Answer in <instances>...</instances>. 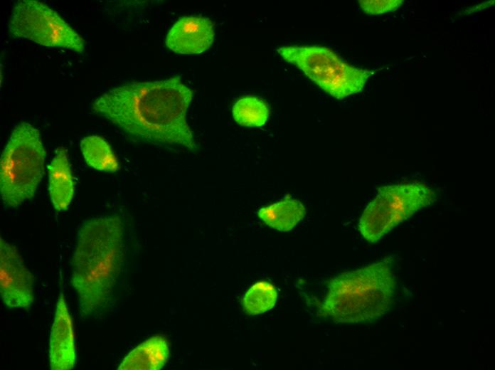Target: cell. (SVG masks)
Masks as SVG:
<instances>
[{
    "label": "cell",
    "mask_w": 495,
    "mask_h": 370,
    "mask_svg": "<svg viewBox=\"0 0 495 370\" xmlns=\"http://www.w3.org/2000/svg\"><path fill=\"white\" fill-rule=\"evenodd\" d=\"M193 96L179 77L130 82L99 96L92 110L137 139L195 152L198 147L186 120Z\"/></svg>",
    "instance_id": "6da1fadb"
},
{
    "label": "cell",
    "mask_w": 495,
    "mask_h": 370,
    "mask_svg": "<svg viewBox=\"0 0 495 370\" xmlns=\"http://www.w3.org/2000/svg\"><path fill=\"white\" fill-rule=\"evenodd\" d=\"M123 233L121 219L111 215L89 218L78 230L70 282L82 317L107 305L122 260Z\"/></svg>",
    "instance_id": "7a4b0ae2"
},
{
    "label": "cell",
    "mask_w": 495,
    "mask_h": 370,
    "mask_svg": "<svg viewBox=\"0 0 495 370\" xmlns=\"http://www.w3.org/2000/svg\"><path fill=\"white\" fill-rule=\"evenodd\" d=\"M391 264L388 258L331 279L321 315L340 324L372 322L385 315L396 287Z\"/></svg>",
    "instance_id": "3957f363"
},
{
    "label": "cell",
    "mask_w": 495,
    "mask_h": 370,
    "mask_svg": "<svg viewBox=\"0 0 495 370\" xmlns=\"http://www.w3.org/2000/svg\"><path fill=\"white\" fill-rule=\"evenodd\" d=\"M46 151L39 131L28 122L13 130L0 159L4 204L16 208L33 198L44 174Z\"/></svg>",
    "instance_id": "277c9868"
},
{
    "label": "cell",
    "mask_w": 495,
    "mask_h": 370,
    "mask_svg": "<svg viewBox=\"0 0 495 370\" xmlns=\"http://www.w3.org/2000/svg\"><path fill=\"white\" fill-rule=\"evenodd\" d=\"M277 53L329 95L343 100L361 92L373 70L354 67L320 46H282Z\"/></svg>",
    "instance_id": "5b68a950"
},
{
    "label": "cell",
    "mask_w": 495,
    "mask_h": 370,
    "mask_svg": "<svg viewBox=\"0 0 495 370\" xmlns=\"http://www.w3.org/2000/svg\"><path fill=\"white\" fill-rule=\"evenodd\" d=\"M436 197L432 189L420 182L381 186L364 209L358 231L365 240L376 243L400 223L432 204Z\"/></svg>",
    "instance_id": "8992f818"
},
{
    "label": "cell",
    "mask_w": 495,
    "mask_h": 370,
    "mask_svg": "<svg viewBox=\"0 0 495 370\" xmlns=\"http://www.w3.org/2000/svg\"><path fill=\"white\" fill-rule=\"evenodd\" d=\"M14 38L28 39L46 47L61 48L82 53L84 41L55 11L36 0H21L14 5L9 23Z\"/></svg>",
    "instance_id": "52a82bcc"
},
{
    "label": "cell",
    "mask_w": 495,
    "mask_h": 370,
    "mask_svg": "<svg viewBox=\"0 0 495 370\" xmlns=\"http://www.w3.org/2000/svg\"><path fill=\"white\" fill-rule=\"evenodd\" d=\"M0 294L10 309L29 308L34 300L33 278L16 248L0 238Z\"/></svg>",
    "instance_id": "ba28073f"
},
{
    "label": "cell",
    "mask_w": 495,
    "mask_h": 370,
    "mask_svg": "<svg viewBox=\"0 0 495 370\" xmlns=\"http://www.w3.org/2000/svg\"><path fill=\"white\" fill-rule=\"evenodd\" d=\"M214 24L202 16L181 17L171 28L166 38V46L179 54H200L213 44Z\"/></svg>",
    "instance_id": "9c48e42d"
},
{
    "label": "cell",
    "mask_w": 495,
    "mask_h": 370,
    "mask_svg": "<svg viewBox=\"0 0 495 370\" xmlns=\"http://www.w3.org/2000/svg\"><path fill=\"white\" fill-rule=\"evenodd\" d=\"M49 363L52 370H70L76 361L73 321L63 293L58 299L49 340Z\"/></svg>",
    "instance_id": "30bf717a"
},
{
    "label": "cell",
    "mask_w": 495,
    "mask_h": 370,
    "mask_svg": "<svg viewBox=\"0 0 495 370\" xmlns=\"http://www.w3.org/2000/svg\"><path fill=\"white\" fill-rule=\"evenodd\" d=\"M48 192L51 203L58 211H66L72 202L75 184L68 149L59 147L48 166Z\"/></svg>",
    "instance_id": "8fae6325"
},
{
    "label": "cell",
    "mask_w": 495,
    "mask_h": 370,
    "mask_svg": "<svg viewBox=\"0 0 495 370\" xmlns=\"http://www.w3.org/2000/svg\"><path fill=\"white\" fill-rule=\"evenodd\" d=\"M169 349L161 336L152 337L132 350L119 364V370H159L166 363Z\"/></svg>",
    "instance_id": "7c38bea8"
},
{
    "label": "cell",
    "mask_w": 495,
    "mask_h": 370,
    "mask_svg": "<svg viewBox=\"0 0 495 370\" xmlns=\"http://www.w3.org/2000/svg\"><path fill=\"white\" fill-rule=\"evenodd\" d=\"M306 214L304 205L297 199H286L261 208L257 215L270 227L282 232L291 231Z\"/></svg>",
    "instance_id": "4fadbf2b"
},
{
    "label": "cell",
    "mask_w": 495,
    "mask_h": 370,
    "mask_svg": "<svg viewBox=\"0 0 495 370\" xmlns=\"http://www.w3.org/2000/svg\"><path fill=\"white\" fill-rule=\"evenodd\" d=\"M87 164L98 171L114 173L119 169L118 161L109 143L99 135H89L80 142Z\"/></svg>",
    "instance_id": "5bb4252c"
},
{
    "label": "cell",
    "mask_w": 495,
    "mask_h": 370,
    "mask_svg": "<svg viewBox=\"0 0 495 370\" xmlns=\"http://www.w3.org/2000/svg\"><path fill=\"white\" fill-rule=\"evenodd\" d=\"M232 113L234 120L240 125L259 127L264 125L269 117L265 102L255 96H245L234 104Z\"/></svg>",
    "instance_id": "9a60e30c"
},
{
    "label": "cell",
    "mask_w": 495,
    "mask_h": 370,
    "mask_svg": "<svg viewBox=\"0 0 495 370\" xmlns=\"http://www.w3.org/2000/svg\"><path fill=\"white\" fill-rule=\"evenodd\" d=\"M277 292L274 285L266 281L255 283L243 298L245 311L250 315L262 314L276 304Z\"/></svg>",
    "instance_id": "2e32d148"
},
{
    "label": "cell",
    "mask_w": 495,
    "mask_h": 370,
    "mask_svg": "<svg viewBox=\"0 0 495 370\" xmlns=\"http://www.w3.org/2000/svg\"><path fill=\"white\" fill-rule=\"evenodd\" d=\"M358 3L365 13L378 15L396 10L403 4V1H359Z\"/></svg>",
    "instance_id": "e0dca14e"
}]
</instances>
